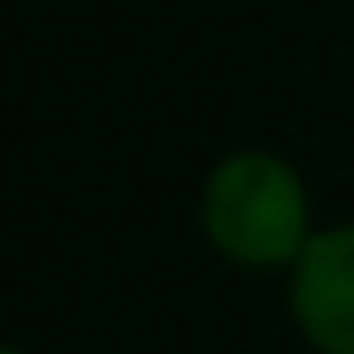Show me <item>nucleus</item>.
Segmentation results:
<instances>
[{
  "label": "nucleus",
  "instance_id": "2",
  "mask_svg": "<svg viewBox=\"0 0 354 354\" xmlns=\"http://www.w3.org/2000/svg\"><path fill=\"white\" fill-rule=\"evenodd\" d=\"M288 304L315 354H354V221L304 243L293 260Z\"/></svg>",
  "mask_w": 354,
  "mask_h": 354
},
{
  "label": "nucleus",
  "instance_id": "3",
  "mask_svg": "<svg viewBox=\"0 0 354 354\" xmlns=\"http://www.w3.org/2000/svg\"><path fill=\"white\" fill-rule=\"evenodd\" d=\"M6 354H22V348H6Z\"/></svg>",
  "mask_w": 354,
  "mask_h": 354
},
{
  "label": "nucleus",
  "instance_id": "1",
  "mask_svg": "<svg viewBox=\"0 0 354 354\" xmlns=\"http://www.w3.org/2000/svg\"><path fill=\"white\" fill-rule=\"evenodd\" d=\"M199 221H205V238L227 260L254 266V271L293 266L304 243L315 238L304 177L271 149H238L216 160L199 194Z\"/></svg>",
  "mask_w": 354,
  "mask_h": 354
}]
</instances>
